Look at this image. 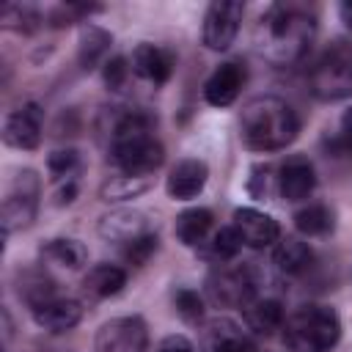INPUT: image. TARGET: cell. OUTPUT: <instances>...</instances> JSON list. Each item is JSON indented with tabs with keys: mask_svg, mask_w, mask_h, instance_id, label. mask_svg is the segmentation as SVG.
Segmentation results:
<instances>
[{
	"mask_svg": "<svg viewBox=\"0 0 352 352\" xmlns=\"http://www.w3.org/2000/svg\"><path fill=\"white\" fill-rule=\"evenodd\" d=\"M245 6L236 0H214L206 8L204 16V44L214 52H223L234 44L236 33H239V22H242Z\"/></svg>",
	"mask_w": 352,
	"mask_h": 352,
	"instance_id": "obj_8",
	"label": "cell"
},
{
	"mask_svg": "<svg viewBox=\"0 0 352 352\" xmlns=\"http://www.w3.org/2000/svg\"><path fill=\"white\" fill-rule=\"evenodd\" d=\"M157 242H160L157 234L148 231V234H143V236H138V239H132V242L124 245V258L129 264H135V267H143L157 253Z\"/></svg>",
	"mask_w": 352,
	"mask_h": 352,
	"instance_id": "obj_29",
	"label": "cell"
},
{
	"mask_svg": "<svg viewBox=\"0 0 352 352\" xmlns=\"http://www.w3.org/2000/svg\"><path fill=\"white\" fill-rule=\"evenodd\" d=\"M148 231H151L148 217L138 209H116V212H110L99 220V234L104 239L121 242V245H126V242H132V239H138Z\"/></svg>",
	"mask_w": 352,
	"mask_h": 352,
	"instance_id": "obj_16",
	"label": "cell"
},
{
	"mask_svg": "<svg viewBox=\"0 0 352 352\" xmlns=\"http://www.w3.org/2000/svg\"><path fill=\"white\" fill-rule=\"evenodd\" d=\"M110 44H113V38H110V33L104 28L91 25V22L82 25L80 28V44H77V63H80V69L82 72L96 69L104 60Z\"/></svg>",
	"mask_w": 352,
	"mask_h": 352,
	"instance_id": "obj_19",
	"label": "cell"
},
{
	"mask_svg": "<svg viewBox=\"0 0 352 352\" xmlns=\"http://www.w3.org/2000/svg\"><path fill=\"white\" fill-rule=\"evenodd\" d=\"M316 33V16L305 6H270L256 22V50L278 66L294 63L305 55Z\"/></svg>",
	"mask_w": 352,
	"mask_h": 352,
	"instance_id": "obj_1",
	"label": "cell"
},
{
	"mask_svg": "<svg viewBox=\"0 0 352 352\" xmlns=\"http://www.w3.org/2000/svg\"><path fill=\"white\" fill-rule=\"evenodd\" d=\"M206 245H209V250H206L209 258H214V261H231L245 242H242V236H239V231L234 226H223L220 231L212 234V239Z\"/></svg>",
	"mask_w": 352,
	"mask_h": 352,
	"instance_id": "obj_27",
	"label": "cell"
},
{
	"mask_svg": "<svg viewBox=\"0 0 352 352\" xmlns=\"http://www.w3.org/2000/svg\"><path fill=\"white\" fill-rule=\"evenodd\" d=\"M38 176L33 170H19L8 190H6V198H3V228L6 234H14V231H22L33 223L36 217V209H38Z\"/></svg>",
	"mask_w": 352,
	"mask_h": 352,
	"instance_id": "obj_5",
	"label": "cell"
},
{
	"mask_svg": "<svg viewBox=\"0 0 352 352\" xmlns=\"http://www.w3.org/2000/svg\"><path fill=\"white\" fill-rule=\"evenodd\" d=\"M245 324L256 336H272L275 330L283 327V305L278 300H253L245 308Z\"/></svg>",
	"mask_w": 352,
	"mask_h": 352,
	"instance_id": "obj_20",
	"label": "cell"
},
{
	"mask_svg": "<svg viewBox=\"0 0 352 352\" xmlns=\"http://www.w3.org/2000/svg\"><path fill=\"white\" fill-rule=\"evenodd\" d=\"M212 212L209 209H184L179 217H176V226H173V231H176V239L182 242V245H187V248H198V245H204L206 242V234L212 231Z\"/></svg>",
	"mask_w": 352,
	"mask_h": 352,
	"instance_id": "obj_22",
	"label": "cell"
},
{
	"mask_svg": "<svg viewBox=\"0 0 352 352\" xmlns=\"http://www.w3.org/2000/svg\"><path fill=\"white\" fill-rule=\"evenodd\" d=\"M341 338V319L327 305H300L283 324V341L292 352H327Z\"/></svg>",
	"mask_w": 352,
	"mask_h": 352,
	"instance_id": "obj_3",
	"label": "cell"
},
{
	"mask_svg": "<svg viewBox=\"0 0 352 352\" xmlns=\"http://www.w3.org/2000/svg\"><path fill=\"white\" fill-rule=\"evenodd\" d=\"M0 19L6 28H14V30H22V33H33L38 25H41V14L30 6H19V3H6L0 8Z\"/></svg>",
	"mask_w": 352,
	"mask_h": 352,
	"instance_id": "obj_28",
	"label": "cell"
},
{
	"mask_svg": "<svg viewBox=\"0 0 352 352\" xmlns=\"http://www.w3.org/2000/svg\"><path fill=\"white\" fill-rule=\"evenodd\" d=\"M102 77H104V85H107L110 91H121V85H124V82H126V77H129V60H126V58H121V55H116V58L104 60Z\"/></svg>",
	"mask_w": 352,
	"mask_h": 352,
	"instance_id": "obj_32",
	"label": "cell"
},
{
	"mask_svg": "<svg viewBox=\"0 0 352 352\" xmlns=\"http://www.w3.org/2000/svg\"><path fill=\"white\" fill-rule=\"evenodd\" d=\"M234 228L239 231L242 242L250 248H270L280 239V226L275 217L258 212V209H236L234 212Z\"/></svg>",
	"mask_w": 352,
	"mask_h": 352,
	"instance_id": "obj_12",
	"label": "cell"
},
{
	"mask_svg": "<svg viewBox=\"0 0 352 352\" xmlns=\"http://www.w3.org/2000/svg\"><path fill=\"white\" fill-rule=\"evenodd\" d=\"M311 91L322 102H338L352 94V41L336 38L311 69Z\"/></svg>",
	"mask_w": 352,
	"mask_h": 352,
	"instance_id": "obj_4",
	"label": "cell"
},
{
	"mask_svg": "<svg viewBox=\"0 0 352 352\" xmlns=\"http://www.w3.org/2000/svg\"><path fill=\"white\" fill-rule=\"evenodd\" d=\"M294 226L305 236H324L333 231V212L324 204H311L294 212Z\"/></svg>",
	"mask_w": 352,
	"mask_h": 352,
	"instance_id": "obj_26",
	"label": "cell"
},
{
	"mask_svg": "<svg viewBox=\"0 0 352 352\" xmlns=\"http://www.w3.org/2000/svg\"><path fill=\"white\" fill-rule=\"evenodd\" d=\"M206 294L226 308H245L248 302H253L256 294V280L250 275L248 267H236V270H217L206 278Z\"/></svg>",
	"mask_w": 352,
	"mask_h": 352,
	"instance_id": "obj_9",
	"label": "cell"
},
{
	"mask_svg": "<svg viewBox=\"0 0 352 352\" xmlns=\"http://www.w3.org/2000/svg\"><path fill=\"white\" fill-rule=\"evenodd\" d=\"M124 283H126V272L116 264H96L88 270V275L82 280V286L91 297H113L124 289Z\"/></svg>",
	"mask_w": 352,
	"mask_h": 352,
	"instance_id": "obj_23",
	"label": "cell"
},
{
	"mask_svg": "<svg viewBox=\"0 0 352 352\" xmlns=\"http://www.w3.org/2000/svg\"><path fill=\"white\" fill-rule=\"evenodd\" d=\"M173 63H176L173 52H168L162 47H154V44H138L135 52H132V60H129L132 72L138 77L154 82V85H162V82L170 80Z\"/></svg>",
	"mask_w": 352,
	"mask_h": 352,
	"instance_id": "obj_14",
	"label": "cell"
},
{
	"mask_svg": "<svg viewBox=\"0 0 352 352\" xmlns=\"http://www.w3.org/2000/svg\"><path fill=\"white\" fill-rule=\"evenodd\" d=\"M272 261H275V267H278L280 272H286V275H300V272H305V270L311 267L314 253H311V248H308L302 239L286 236V239H278V245H275V250H272Z\"/></svg>",
	"mask_w": 352,
	"mask_h": 352,
	"instance_id": "obj_21",
	"label": "cell"
},
{
	"mask_svg": "<svg viewBox=\"0 0 352 352\" xmlns=\"http://www.w3.org/2000/svg\"><path fill=\"white\" fill-rule=\"evenodd\" d=\"M74 195H77V184H74V182H69L66 187H60V190H58V204H72V201H74Z\"/></svg>",
	"mask_w": 352,
	"mask_h": 352,
	"instance_id": "obj_36",
	"label": "cell"
},
{
	"mask_svg": "<svg viewBox=\"0 0 352 352\" xmlns=\"http://www.w3.org/2000/svg\"><path fill=\"white\" fill-rule=\"evenodd\" d=\"M267 173H270L267 165H256V168H253V176H250L248 190H250L256 198H264V195H267Z\"/></svg>",
	"mask_w": 352,
	"mask_h": 352,
	"instance_id": "obj_35",
	"label": "cell"
},
{
	"mask_svg": "<svg viewBox=\"0 0 352 352\" xmlns=\"http://www.w3.org/2000/svg\"><path fill=\"white\" fill-rule=\"evenodd\" d=\"M33 319L38 327L50 330V333H63L72 330L80 319H82V305L77 300H50L33 308Z\"/></svg>",
	"mask_w": 352,
	"mask_h": 352,
	"instance_id": "obj_18",
	"label": "cell"
},
{
	"mask_svg": "<svg viewBox=\"0 0 352 352\" xmlns=\"http://www.w3.org/2000/svg\"><path fill=\"white\" fill-rule=\"evenodd\" d=\"M151 184H154L151 176H116V179H110V182L102 184L99 198L107 201V204L129 201V198H138L146 190H151Z\"/></svg>",
	"mask_w": 352,
	"mask_h": 352,
	"instance_id": "obj_24",
	"label": "cell"
},
{
	"mask_svg": "<svg viewBox=\"0 0 352 352\" xmlns=\"http://www.w3.org/2000/svg\"><path fill=\"white\" fill-rule=\"evenodd\" d=\"M338 14H341V22L346 25V30H352V0H344L338 6Z\"/></svg>",
	"mask_w": 352,
	"mask_h": 352,
	"instance_id": "obj_37",
	"label": "cell"
},
{
	"mask_svg": "<svg viewBox=\"0 0 352 352\" xmlns=\"http://www.w3.org/2000/svg\"><path fill=\"white\" fill-rule=\"evenodd\" d=\"M41 121H44V110L36 102H28L22 107H16L14 113L6 116L3 124V140L11 148L19 151H33L41 143Z\"/></svg>",
	"mask_w": 352,
	"mask_h": 352,
	"instance_id": "obj_11",
	"label": "cell"
},
{
	"mask_svg": "<svg viewBox=\"0 0 352 352\" xmlns=\"http://www.w3.org/2000/svg\"><path fill=\"white\" fill-rule=\"evenodd\" d=\"M300 132V118L278 96H256L242 107L239 138L253 151H278L286 148Z\"/></svg>",
	"mask_w": 352,
	"mask_h": 352,
	"instance_id": "obj_2",
	"label": "cell"
},
{
	"mask_svg": "<svg viewBox=\"0 0 352 352\" xmlns=\"http://www.w3.org/2000/svg\"><path fill=\"white\" fill-rule=\"evenodd\" d=\"M157 352H195V346L190 344V338L184 336H165L157 346Z\"/></svg>",
	"mask_w": 352,
	"mask_h": 352,
	"instance_id": "obj_34",
	"label": "cell"
},
{
	"mask_svg": "<svg viewBox=\"0 0 352 352\" xmlns=\"http://www.w3.org/2000/svg\"><path fill=\"white\" fill-rule=\"evenodd\" d=\"M110 160L124 176H151L162 165L165 148L154 135H143L110 146Z\"/></svg>",
	"mask_w": 352,
	"mask_h": 352,
	"instance_id": "obj_6",
	"label": "cell"
},
{
	"mask_svg": "<svg viewBox=\"0 0 352 352\" xmlns=\"http://www.w3.org/2000/svg\"><path fill=\"white\" fill-rule=\"evenodd\" d=\"M245 66H239V63H220L214 72H212V77L206 80V85H204V96H206V102L209 104H214V107H228L236 96H239V91H242V85H245Z\"/></svg>",
	"mask_w": 352,
	"mask_h": 352,
	"instance_id": "obj_15",
	"label": "cell"
},
{
	"mask_svg": "<svg viewBox=\"0 0 352 352\" xmlns=\"http://www.w3.org/2000/svg\"><path fill=\"white\" fill-rule=\"evenodd\" d=\"M173 305H176V314H179L184 322H201V319H204V300H201V294L192 292V289H176Z\"/></svg>",
	"mask_w": 352,
	"mask_h": 352,
	"instance_id": "obj_30",
	"label": "cell"
},
{
	"mask_svg": "<svg viewBox=\"0 0 352 352\" xmlns=\"http://www.w3.org/2000/svg\"><path fill=\"white\" fill-rule=\"evenodd\" d=\"M314 184H316V173H314V165L305 157L294 154V157H289L280 165L278 187H280V195L286 201H302V198H308L311 190H314Z\"/></svg>",
	"mask_w": 352,
	"mask_h": 352,
	"instance_id": "obj_17",
	"label": "cell"
},
{
	"mask_svg": "<svg viewBox=\"0 0 352 352\" xmlns=\"http://www.w3.org/2000/svg\"><path fill=\"white\" fill-rule=\"evenodd\" d=\"M330 151H333L336 157H341V154L352 157V107L341 116V132L330 140Z\"/></svg>",
	"mask_w": 352,
	"mask_h": 352,
	"instance_id": "obj_33",
	"label": "cell"
},
{
	"mask_svg": "<svg viewBox=\"0 0 352 352\" xmlns=\"http://www.w3.org/2000/svg\"><path fill=\"white\" fill-rule=\"evenodd\" d=\"M206 179H209V168L204 160H182L170 168L165 179V190L173 201H190L206 187Z\"/></svg>",
	"mask_w": 352,
	"mask_h": 352,
	"instance_id": "obj_13",
	"label": "cell"
},
{
	"mask_svg": "<svg viewBox=\"0 0 352 352\" xmlns=\"http://www.w3.org/2000/svg\"><path fill=\"white\" fill-rule=\"evenodd\" d=\"M77 165H80V154H77L74 148H58V151H52V154L47 157V168H50V173H52L55 179L72 176V173L77 170Z\"/></svg>",
	"mask_w": 352,
	"mask_h": 352,
	"instance_id": "obj_31",
	"label": "cell"
},
{
	"mask_svg": "<svg viewBox=\"0 0 352 352\" xmlns=\"http://www.w3.org/2000/svg\"><path fill=\"white\" fill-rule=\"evenodd\" d=\"M201 352H256L250 336L228 316H214L201 324L198 330Z\"/></svg>",
	"mask_w": 352,
	"mask_h": 352,
	"instance_id": "obj_10",
	"label": "cell"
},
{
	"mask_svg": "<svg viewBox=\"0 0 352 352\" xmlns=\"http://www.w3.org/2000/svg\"><path fill=\"white\" fill-rule=\"evenodd\" d=\"M41 256L47 261H55L60 267H69V270H80L85 261H88V250L82 242L77 239H50L44 248H41Z\"/></svg>",
	"mask_w": 352,
	"mask_h": 352,
	"instance_id": "obj_25",
	"label": "cell"
},
{
	"mask_svg": "<svg viewBox=\"0 0 352 352\" xmlns=\"http://www.w3.org/2000/svg\"><path fill=\"white\" fill-rule=\"evenodd\" d=\"M148 327L140 316H118L99 327L96 352H146Z\"/></svg>",
	"mask_w": 352,
	"mask_h": 352,
	"instance_id": "obj_7",
	"label": "cell"
}]
</instances>
